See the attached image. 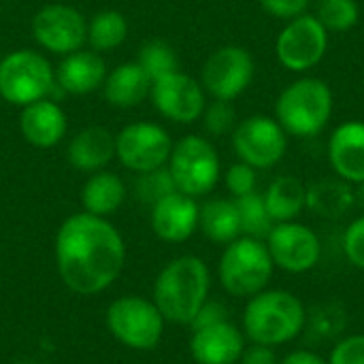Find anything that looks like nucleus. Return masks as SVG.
<instances>
[{"label":"nucleus","instance_id":"obj_33","mask_svg":"<svg viewBox=\"0 0 364 364\" xmlns=\"http://www.w3.org/2000/svg\"><path fill=\"white\" fill-rule=\"evenodd\" d=\"M224 183H226V190H228L235 198L247 196V194L256 192V186H258L256 168H252L250 164H245V162L239 160L237 164H232V166L226 171Z\"/></svg>","mask_w":364,"mask_h":364},{"label":"nucleus","instance_id":"obj_14","mask_svg":"<svg viewBox=\"0 0 364 364\" xmlns=\"http://www.w3.org/2000/svg\"><path fill=\"white\" fill-rule=\"evenodd\" d=\"M273 264L286 273L301 275L318 267L322 258V243L316 230L301 222H279L264 239Z\"/></svg>","mask_w":364,"mask_h":364},{"label":"nucleus","instance_id":"obj_36","mask_svg":"<svg viewBox=\"0 0 364 364\" xmlns=\"http://www.w3.org/2000/svg\"><path fill=\"white\" fill-rule=\"evenodd\" d=\"M264 13H269L275 19L290 21L294 17H301L309 13V6L314 0H258Z\"/></svg>","mask_w":364,"mask_h":364},{"label":"nucleus","instance_id":"obj_18","mask_svg":"<svg viewBox=\"0 0 364 364\" xmlns=\"http://www.w3.org/2000/svg\"><path fill=\"white\" fill-rule=\"evenodd\" d=\"M328 162L339 179L352 186L364 183V122L350 119L333 130Z\"/></svg>","mask_w":364,"mask_h":364},{"label":"nucleus","instance_id":"obj_3","mask_svg":"<svg viewBox=\"0 0 364 364\" xmlns=\"http://www.w3.org/2000/svg\"><path fill=\"white\" fill-rule=\"evenodd\" d=\"M307 326L303 301L288 290H262L243 309V335L252 343L279 348L294 341Z\"/></svg>","mask_w":364,"mask_h":364},{"label":"nucleus","instance_id":"obj_5","mask_svg":"<svg viewBox=\"0 0 364 364\" xmlns=\"http://www.w3.org/2000/svg\"><path fill=\"white\" fill-rule=\"evenodd\" d=\"M275 264L267 243L252 237H239L228 243L218 262V279L222 288L237 299H252L267 290Z\"/></svg>","mask_w":364,"mask_h":364},{"label":"nucleus","instance_id":"obj_41","mask_svg":"<svg viewBox=\"0 0 364 364\" xmlns=\"http://www.w3.org/2000/svg\"><path fill=\"white\" fill-rule=\"evenodd\" d=\"M4 2H13V0H4Z\"/></svg>","mask_w":364,"mask_h":364},{"label":"nucleus","instance_id":"obj_10","mask_svg":"<svg viewBox=\"0 0 364 364\" xmlns=\"http://www.w3.org/2000/svg\"><path fill=\"white\" fill-rule=\"evenodd\" d=\"M237 158L256 171L273 168L282 162L288 149V134L269 115H250L241 119L230 132Z\"/></svg>","mask_w":364,"mask_h":364},{"label":"nucleus","instance_id":"obj_38","mask_svg":"<svg viewBox=\"0 0 364 364\" xmlns=\"http://www.w3.org/2000/svg\"><path fill=\"white\" fill-rule=\"evenodd\" d=\"M222 320H228V318H226L224 305H222V303H215V301H207V303L200 307V311L196 314V318H194V322H192L190 326H192V331H194V328L209 326V324H215V322H222Z\"/></svg>","mask_w":364,"mask_h":364},{"label":"nucleus","instance_id":"obj_31","mask_svg":"<svg viewBox=\"0 0 364 364\" xmlns=\"http://www.w3.org/2000/svg\"><path fill=\"white\" fill-rule=\"evenodd\" d=\"M132 188H134V196L145 205H156L164 196L177 192V186L173 181L168 166H160V168H154L147 173H139Z\"/></svg>","mask_w":364,"mask_h":364},{"label":"nucleus","instance_id":"obj_40","mask_svg":"<svg viewBox=\"0 0 364 364\" xmlns=\"http://www.w3.org/2000/svg\"><path fill=\"white\" fill-rule=\"evenodd\" d=\"M354 194H356V200L364 207V183H358V186H356V192H354Z\"/></svg>","mask_w":364,"mask_h":364},{"label":"nucleus","instance_id":"obj_15","mask_svg":"<svg viewBox=\"0 0 364 364\" xmlns=\"http://www.w3.org/2000/svg\"><path fill=\"white\" fill-rule=\"evenodd\" d=\"M149 98L160 115L175 124H194L207 107L205 90L194 77L175 70L151 83Z\"/></svg>","mask_w":364,"mask_h":364},{"label":"nucleus","instance_id":"obj_13","mask_svg":"<svg viewBox=\"0 0 364 364\" xmlns=\"http://www.w3.org/2000/svg\"><path fill=\"white\" fill-rule=\"evenodd\" d=\"M34 41L55 55H68L87 43V21L70 4H45L32 17Z\"/></svg>","mask_w":364,"mask_h":364},{"label":"nucleus","instance_id":"obj_19","mask_svg":"<svg viewBox=\"0 0 364 364\" xmlns=\"http://www.w3.org/2000/svg\"><path fill=\"white\" fill-rule=\"evenodd\" d=\"M19 130L21 136L38 149L55 147L68 130V117L60 105L49 98L30 102L21 107L19 115Z\"/></svg>","mask_w":364,"mask_h":364},{"label":"nucleus","instance_id":"obj_1","mask_svg":"<svg viewBox=\"0 0 364 364\" xmlns=\"http://www.w3.org/2000/svg\"><path fill=\"white\" fill-rule=\"evenodd\" d=\"M126 262L119 230L92 213H75L55 235V264L62 284L81 296H94L113 286Z\"/></svg>","mask_w":364,"mask_h":364},{"label":"nucleus","instance_id":"obj_12","mask_svg":"<svg viewBox=\"0 0 364 364\" xmlns=\"http://www.w3.org/2000/svg\"><path fill=\"white\" fill-rule=\"evenodd\" d=\"M173 141L154 122H134L115 134V158L132 173H147L168 164Z\"/></svg>","mask_w":364,"mask_h":364},{"label":"nucleus","instance_id":"obj_37","mask_svg":"<svg viewBox=\"0 0 364 364\" xmlns=\"http://www.w3.org/2000/svg\"><path fill=\"white\" fill-rule=\"evenodd\" d=\"M237 364H279V356L275 354L273 348L252 343L250 348L243 350V354H241Z\"/></svg>","mask_w":364,"mask_h":364},{"label":"nucleus","instance_id":"obj_34","mask_svg":"<svg viewBox=\"0 0 364 364\" xmlns=\"http://www.w3.org/2000/svg\"><path fill=\"white\" fill-rule=\"evenodd\" d=\"M343 254L352 267L364 271V215L350 222L343 232Z\"/></svg>","mask_w":364,"mask_h":364},{"label":"nucleus","instance_id":"obj_8","mask_svg":"<svg viewBox=\"0 0 364 364\" xmlns=\"http://www.w3.org/2000/svg\"><path fill=\"white\" fill-rule=\"evenodd\" d=\"M55 83V70L49 60L34 49H17L0 60V96L15 107L49 96Z\"/></svg>","mask_w":364,"mask_h":364},{"label":"nucleus","instance_id":"obj_25","mask_svg":"<svg viewBox=\"0 0 364 364\" xmlns=\"http://www.w3.org/2000/svg\"><path fill=\"white\" fill-rule=\"evenodd\" d=\"M198 228L213 241L228 245L241 237V220L237 203L230 198H211L198 209Z\"/></svg>","mask_w":364,"mask_h":364},{"label":"nucleus","instance_id":"obj_28","mask_svg":"<svg viewBox=\"0 0 364 364\" xmlns=\"http://www.w3.org/2000/svg\"><path fill=\"white\" fill-rule=\"evenodd\" d=\"M237 209H239V220H241V237H252V239H260L264 241L271 232V228L275 226V222L271 220L264 198L258 192H252L247 196L235 198Z\"/></svg>","mask_w":364,"mask_h":364},{"label":"nucleus","instance_id":"obj_6","mask_svg":"<svg viewBox=\"0 0 364 364\" xmlns=\"http://www.w3.org/2000/svg\"><path fill=\"white\" fill-rule=\"evenodd\" d=\"M105 320L115 341L139 352H149L158 348L166 324L156 303L136 294L115 299L107 307Z\"/></svg>","mask_w":364,"mask_h":364},{"label":"nucleus","instance_id":"obj_23","mask_svg":"<svg viewBox=\"0 0 364 364\" xmlns=\"http://www.w3.org/2000/svg\"><path fill=\"white\" fill-rule=\"evenodd\" d=\"M126 200V183L119 175L109 171L92 173L90 179L81 188V205L85 213L109 218L113 215Z\"/></svg>","mask_w":364,"mask_h":364},{"label":"nucleus","instance_id":"obj_4","mask_svg":"<svg viewBox=\"0 0 364 364\" xmlns=\"http://www.w3.org/2000/svg\"><path fill=\"white\" fill-rule=\"evenodd\" d=\"M335 96L318 77H301L286 85L275 100V119L288 136L311 139L326 130L333 119Z\"/></svg>","mask_w":364,"mask_h":364},{"label":"nucleus","instance_id":"obj_16","mask_svg":"<svg viewBox=\"0 0 364 364\" xmlns=\"http://www.w3.org/2000/svg\"><path fill=\"white\" fill-rule=\"evenodd\" d=\"M245 335L228 320L192 331L190 354L196 364H237L245 350Z\"/></svg>","mask_w":364,"mask_h":364},{"label":"nucleus","instance_id":"obj_29","mask_svg":"<svg viewBox=\"0 0 364 364\" xmlns=\"http://www.w3.org/2000/svg\"><path fill=\"white\" fill-rule=\"evenodd\" d=\"M316 19L326 32H350L360 19V6L356 0H316Z\"/></svg>","mask_w":364,"mask_h":364},{"label":"nucleus","instance_id":"obj_21","mask_svg":"<svg viewBox=\"0 0 364 364\" xmlns=\"http://www.w3.org/2000/svg\"><path fill=\"white\" fill-rule=\"evenodd\" d=\"M66 158L81 173H98L115 158V134L102 126L83 128L70 139Z\"/></svg>","mask_w":364,"mask_h":364},{"label":"nucleus","instance_id":"obj_35","mask_svg":"<svg viewBox=\"0 0 364 364\" xmlns=\"http://www.w3.org/2000/svg\"><path fill=\"white\" fill-rule=\"evenodd\" d=\"M328 364H364V335H350L341 339L333 348Z\"/></svg>","mask_w":364,"mask_h":364},{"label":"nucleus","instance_id":"obj_22","mask_svg":"<svg viewBox=\"0 0 364 364\" xmlns=\"http://www.w3.org/2000/svg\"><path fill=\"white\" fill-rule=\"evenodd\" d=\"M151 79L139 62H124L107 73L102 83L105 98L111 107L132 109L139 107L151 92Z\"/></svg>","mask_w":364,"mask_h":364},{"label":"nucleus","instance_id":"obj_20","mask_svg":"<svg viewBox=\"0 0 364 364\" xmlns=\"http://www.w3.org/2000/svg\"><path fill=\"white\" fill-rule=\"evenodd\" d=\"M107 79V64L98 51H73L62 55V62L55 68V81L68 94L83 96L96 92Z\"/></svg>","mask_w":364,"mask_h":364},{"label":"nucleus","instance_id":"obj_39","mask_svg":"<svg viewBox=\"0 0 364 364\" xmlns=\"http://www.w3.org/2000/svg\"><path fill=\"white\" fill-rule=\"evenodd\" d=\"M279 364H328V360H324L322 356H318L316 352L309 350H294L290 354H286Z\"/></svg>","mask_w":364,"mask_h":364},{"label":"nucleus","instance_id":"obj_9","mask_svg":"<svg viewBox=\"0 0 364 364\" xmlns=\"http://www.w3.org/2000/svg\"><path fill=\"white\" fill-rule=\"evenodd\" d=\"M328 32L314 13H305L286 21L275 41L277 62L290 73H307L316 68L328 51Z\"/></svg>","mask_w":364,"mask_h":364},{"label":"nucleus","instance_id":"obj_27","mask_svg":"<svg viewBox=\"0 0 364 364\" xmlns=\"http://www.w3.org/2000/svg\"><path fill=\"white\" fill-rule=\"evenodd\" d=\"M128 38V21L119 11H98L87 23V43L94 51L105 53L117 49Z\"/></svg>","mask_w":364,"mask_h":364},{"label":"nucleus","instance_id":"obj_26","mask_svg":"<svg viewBox=\"0 0 364 364\" xmlns=\"http://www.w3.org/2000/svg\"><path fill=\"white\" fill-rule=\"evenodd\" d=\"M356 203L352 183L343 179H320L307 188V209L320 218L337 220L343 218Z\"/></svg>","mask_w":364,"mask_h":364},{"label":"nucleus","instance_id":"obj_24","mask_svg":"<svg viewBox=\"0 0 364 364\" xmlns=\"http://www.w3.org/2000/svg\"><path fill=\"white\" fill-rule=\"evenodd\" d=\"M262 198L275 224L294 222L307 209V186L294 175H282L269 183Z\"/></svg>","mask_w":364,"mask_h":364},{"label":"nucleus","instance_id":"obj_17","mask_svg":"<svg viewBox=\"0 0 364 364\" xmlns=\"http://www.w3.org/2000/svg\"><path fill=\"white\" fill-rule=\"evenodd\" d=\"M198 209L196 198L173 192L151 205V230L166 243H183L198 228Z\"/></svg>","mask_w":364,"mask_h":364},{"label":"nucleus","instance_id":"obj_30","mask_svg":"<svg viewBox=\"0 0 364 364\" xmlns=\"http://www.w3.org/2000/svg\"><path fill=\"white\" fill-rule=\"evenodd\" d=\"M143 70L149 75L151 81H158L175 70H179V58H177V51L166 43V41H160V38H154V41H147L141 51H139V60H136Z\"/></svg>","mask_w":364,"mask_h":364},{"label":"nucleus","instance_id":"obj_32","mask_svg":"<svg viewBox=\"0 0 364 364\" xmlns=\"http://www.w3.org/2000/svg\"><path fill=\"white\" fill-rule=\"evenodd\" d=\"M203 126L211 136H224L230 134L237 126V113L232 102L228 100H213L203 111Z\"/></svg>","mask_w":364,"mask_h":364},{"label":"nucleus","instance_id":"obj_2","mask_svg":"<svg viewBox=\"0 0 364 364\" xmlns=\"http://www.w3.org/2000/svg\"><path fill=\"white\" fill-rule=\"evenodd\" d=\"M211 273L203 258L179 256L164 264L154 282V303L166 322L190 326L209 301Z\"/></svg>","mask_w":364,"mask_h":364},{"label":"nucleus","instance_id":"obj_11","mask_svg":"<svg viewBox=\"0 0 364 364\" xmlns=\"http://www.w3.org/2000/svg\"><path fill=\"white\" fill-rule=\"evenodd\" d=\"M256 64L252 53L241 45H224L215 49L203 64L200 85L213 100L232 102L254 81Z\"/></svg>","mask_w":364,"mask_h":364},{"label":"nucleus","instance_id":"obj_7","mask_svg":"<svg viewBox=\"0 0 364 364\" xmlns=\"http://www.w3.org/2000/svg\"><path fill=\"white\" fill-rule=\"evenodd\" d=\"M166 166L173 175L177 192H183L192 198L213 192L222 175L218 149L209 139L196 134H188L181 141L173 143Z\"/></svg>","mask_w":364,"mask_h":364}]
</instances>
